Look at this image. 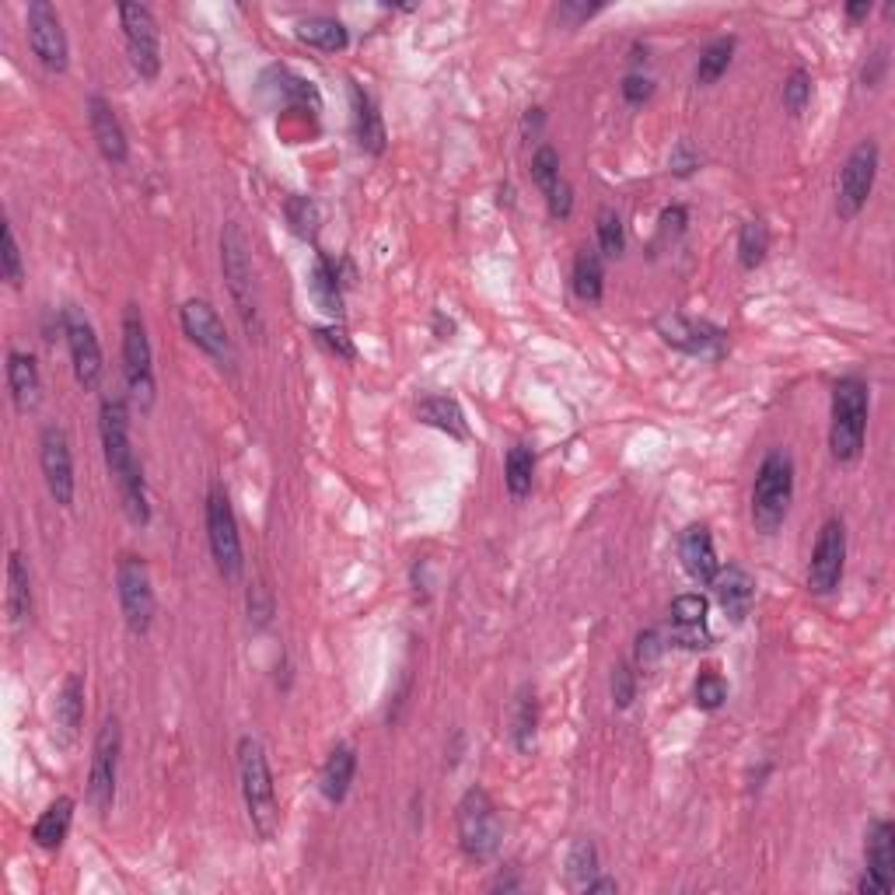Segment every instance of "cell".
<instances>
[{"instance_id": "52", "label": "cell", "mask_w": 895, "mask_h": 895, "mask_svg": "<svg viewBox=\"0 0 895 895\" xmlns=\"http://www.w3.org/2000/svg\"><path fill=\"white\" fill-rule=\"evenodd\" d=\"M599 11H602V4H570V0L557 8L560 21H567V25H578V21L591 18V14H599Z\"/></svg>"}, {"instance_id": "16", "label": "cell", "mask_w": 895, "mask_h": 895, "mask_svg": "<svg viewBox=\"0 0 895 895\" xmlns=\"http://www.w3.org/2000/svg\"><path fill=\"white\" fill-rule=\"evenodd\" d=\"M846 564V528L843 522H825L819 531V543L812 549V564H808V588L815 594H833L843 581Z\"/></svg>"}, {"instance_id": "35", "label": "cell", "mask_w": 895, "mask_h": 895, "mask_svg": "<svg viewBox=\"0 0 895 895\" xmlns=\"http://www.w3.org/2000/svg\"><path fill=\"white\" fill-rule=\"evenodd\" d=\"M84 720V682L81 675H67L56 693V724L63 738H74Z\"/></svg>"}, {"instance_id": "21", "label": "cell", "mask_w": 895, "mask_h": 895, "mask_svg": "<svg viewBox=\"0 0 895 895\" xmlns=\"http://www.w3.org/2000/svg\"><path fill=\"white\" fill-rule=\"evenodd\" d=\"M678 557H682V567H686V573L696 585H710L717 578V570H720L707 525H689L686 531H682Z\"/></svg>"}, {"instance_id": "9", "label": "cell", "mask_w": 895, "mask_h": 895, "mask_svg": "<svg viewBox=\"0 0 895 895\" xmlns=\"http://www.w3.org/2000/svg\"><path fill=\"white\" fill-rule=\"evenodd\" d=\"M119 752H123V728L119 717H105L95 735L92 770H88V804L98 819H109L116 804V777H119Z\"/></svg>"}, {"instance_id": "41", "label": "cell", "mask_w": 895, "mask_h": 895, "mask_svg": "<svg viewBox=\"0 0 895 895\" xmlns=\"http://www.w3.org/2000/svg\"><path fill=\"white\" fill-rule=\"evenodd\" d=\"M0 273H4V281L11 287H21L25 284V266H21V252H18V242H14V231L11 224L4 221V228H0Z\"/></svg>"}, {"instance_id": "11", "label": "cell", "mask_w": 895, "mask_h": 895, "mask_svg": "<svg viewBox=\"0 0 895 895\" xmlns=\"http://www.w3.org/2000/svg\"><path fill=\"white\" fill-rule=\"evenodd\" d=\"M182 329L221 371L234 375V368H239V354H234V344L221 323V315L214 312V305L203 302V297L186 302L182 305Z\"/></svg>"}, {"instance_id": "33", "label": "cell", "mask_w": 895, "mask_h": 895, "mask_svg": "<svg viewBox=\"0 0 895 895\" xmlns=\"http://www.w3.org/2000/svg\"><path fill=\"white\" fill-rule=\"evenodd\" d=\"M294 35L302 39V42H308V46H315V50H326V53H339V50L347 46V29H344V21L326 18V14H315V18L297 21Z\"/></svg>"}, {"instance_id": "50", "label": "cell", "mask_w": 895, "mask_h": 895, "mask_svg": "<svg viewBox=\"0 0 895 895\" xmlns=\"http://www.w3.org/2000/svg\"><path fill=\"white\" fill-rule=\"evenodd\" d=\"M651 92H654L651 77H644V74H626V77H623V98H626V102L641 105V102L651 98Z\"/></svg>"}, {"instance_id": "51", "label": "cell", "mask_w": 895, "mask_h": 895, "mask_svg": "<svg viewBox=\"0 0 895 895\" xmlns=\"http://www.w3.org/2000/svg\"><path fill=\"white\" fill-rule=\"evenodd\" d=\"M885 67H888V50H878L875 56H871V63H864V71H861V84H864V88H878Z\"/></svg>"}, {"instance_id": "7", "label": "cell", "mask_w": 895, "mask_h": 895, "mask_svg": "<svg viewBox=\"0 0 895 895\" xmlns=\"http://www.w3.org/2000/svg\"><path fill=\"white\" fill-rule=\"evenodd\" d=\"M207 539H210V552H214V567L221 578L239 581L245 570V552H242L239 522H234L231 501L221 483L210 486L207 494Z\"/></svg>"}, {"instance_id": "1", "label": "cell", "mask_w": 895, "mask_h": 895, "mask_svg": "<svg viewBox=\"0 0 895 895\" xmlns=\"http://www.w3.org/2000/svg\"><path fill=\"white\" fill-rule=\"evenodd\" d=\"M98 434H102V455L109 465V476L116 480L119 501L126 518L134 525L151 522V504H147V483H144V465L134 452L130 441V410L123 399H105L98 410Z\"/></svg>"}, {"instance_id": "39", "label": "cell", "mask_w": 895, "mask_h": 895, "mask_svg": "<svg viewBox=\"0 0 895 895\" xmlns=\"http://www.w3.org/2000/svg\"><path fill=\"white\" fill-rule=\"evenodd\" d=\"M724 699H728V682H724L714 668L699 672L696 686H693V703L699 710H717L724 707Z\"/></svg>"}, {"instance_id": "31", "label": "cell", "mask_w": 895, "mask_h": 895, "mask_svg": "<svg viewBox=\"0 0 895 895\" xmlns=\"http://www.w3.org/2000/svg\"><path fill=\"white\" fill-rule=\"evenodd\" d=\"M354 98V126H357V140L368 155H381L386 151V126H381V116L375 109L371 95H365L360 88H350Z\"/></svg>"}, {"instance_id": "38", "label": "cell", "mask_w": 895, "mask_h": 895, "mask_svg": "<svg viewBox=\"0 0 895 895\" xmlns=\"http://www.w3.org/2000/svg\"><path fill=\"white\" fill-rule=\"evenodd\" d=\"M599 875V850H594L591 840H578L570 846V854H567V878L573 888H581Z\"/></svg>"}, {"instance_id": "10", "label": "cell", "mask_w": 895, "mask_h": 895, "mask_svg": "<svg viewBox=\"0 0 895 895\" xmlns=\"http://www.w3.org/2000/svg\"><path fill=\"white\" fill-rule=\"evenodd\" d=\"M116 594H119V612L130 633H147L155 623V588H151V570L140 557L126 552L116 567Z\"/></svg>"}, {"instance_id": "8", "label": "cell", "mask_w": 895, "mask_h": 895, "mask_svg": "<svg viewBox=\"0 0 895 895\" xmlns=\"http://www.w3.org/2000/svg\"><path fill=\"white\" fill-rule=\"evenodd\" d=\"M123 371L126 386L140 410L155 407V357H151V339H147V326L137 305H126L123 312Z\"/></svg>"}, {"instance_id": "14", "label": "cell", "mask_w": 895, "mask_h": 895, "mask_svg": "<svg viewBox=\"0 0 895 895\" xmlns=\"http://www.w3.org/2000/svg\"><path fill=\"white\" fill-rule=\"evenodd\" d=\"M123 35H126V53H130L134 71L144 81H155L161 74V35L151 8L144 4H123L119 8Z\"/></svg>"}, {"instance_id": "24", "label": "cell", "mask_w": 895, "mask_h": 895, "mask_svg": "<svg viewBox=\"0 0 895 895\" xmlns=\"http://www.w3.org/2000/svg\"><path fill=\"white\" fill-rule=\"evenodd\" d=\"M354 773H357V752H354V745L347 741H339L336 749L326 756L323 762V777H318V787H323V798L329 804H339L347 798L350 791V783H354Z\"/></svg>"}, {"instance_id": "2", "label": "cell", "mask_w": 895, "mask_h": 895, "mask_svg": "<svg viewBox=\"0 0 895 895\" xmlns=\"http://www.w3.org/2000/svg\"><path fill=\"white\" fill-rule=\"evenodd\" d=\"M239 780H242V798L249 808V822L260 833V840H273L276 825H281V804H276V787L263 745L252 735L239 741Z\"/></svg>"}, {"instance_id": "18", "label": "cell", "mask_w": 895, "mask_h": 895, "mask_svg": "<svg viewBox=\"0 0 895 895\" xmlns=\"http://www.w3.org/2000/svg\"><path fill=\"white\" fill-rule=\"evenodd\" d=\"M657 333L668 347L682 350V354H693V357H724L728 350V336L724 329L710 326V323H696V318H682V315H672V318H662L657 323Z\"/></svg>"}, {"instance_id": "36", "label": "cell", "mask_w": 895, "mask_h": 895, "mask_svg": "<svg viewBox=\"0 0 895 895\" xmlns=\"http://www.w3.org/2000/svg\"><path fill=\"white\" fill-rule=\"evenodd\" d=\"M766 252H770V231H766V224L759 218L745 221L738 231V263L745 270H756L766 260Z\"/></svg>"}, {"instance_id": "29", "label": "cell", "mask_w": 895, "mask_h": 895, "mask_svg": "<svg viewBox=\"0 0 895 895\" xmlns=\"http://www.w3.org/2000/svg\"><path fill=\"white\" fill-rule=\"evenodd\" d=\"M536 728H539V703L536 689H518L515 703H510V741L518 752L536 749Z\"/></svg>"}, {"instance_id": "55", "label": "cell", "mask_w": 895, "mask_h": 895, "mask_svg": "<svg viewBox=\"0 0 895 895\" xmlns=\"http://www.w3.org/2000/svg\"><path fill=\"white\" fill-rule=\"evenodd\" d=\"M585 892L591 895V892H620V885H615L612 878H591L588 885H585Z\"/></svg>"}, {"instance_id": "32", "label": "cell", "mask_w": 895, "mask_h": 895, "mask_svg": "<svg viewBox=\"0 0 895 895\" xmlns=\"http://www.w3.org/2000/svg\"><path fill=\"white\" fill-rule=\"evenodd\" d=\"M606 266H602V252L581 249L578 260H573V294L581 297L585 305H599L602 291H606Z\"/></svg>"}, {"instance_id": "6", "label": "cell", "mask_w": 895, "mask_h": 895, "mask_svg": "<svg viewBox=\"0 0 895 895\" xmlns=\"http://www.w3.org/2000/svg\"><path fill=\"white\" fill-rule=\"evenodd\" d=\"M867 434V386L861 378H840L833 389V428L829 448L836 462H854L864 452Z\"/></svg>"}, {"instance_id": "25", "label": "cell", "mask_w": 895, "mask_h": 895, "mask_svg": "<svg viewBox=\"0 0 895 895\" xmlns=\"http://www.w3.org/2000/svg\"><path fill=\"white\" fill-rule=\"evenodd\" d=\"M864 857H867V875H875L888 888L895 885V825L878 819L867 829V843H864Z\"/></svg>"}, {"instance_id": "49", "label": "cell", "mask_w": 895, "mask_h": 895, "mask_svg": "<svg viewBox=\"0 0 895 895\" xmlns=\"http://www.w3.org/2000/svg\"><path fill=\"white\" fill-rule=\"evenodd\" d=\"M315 339H318V344H326V347H329L333 354H339V357H347V360L354 357V344H350V339H347V333L339 329V326H329V329H315Z\"/></svg>"}, {"instance_id": "17", "label": "cell", "mask_w": 895, "mask_h": 895, "mask_svg": "<svg viewBox=\"0 0 895 895\" xmlns=\"http://www.w3.org/2000/svg\"><path fill=\"white\" fill-rule=\"evenodd\" d=\"M63 336H67L77 386L95 389L102 381V347H98V336H95V326L88 323V315H81L77 308L63 312Z\"/></svg>"}, {"instance_id": "3", "label": "cell", "mask_w": 895, "mask_h": 895, "mask_svg": "<svg viewBox=\"0 0 895 895\" xmlns=\"http://www.w3.org/2000/svg\"><path fill=\"white\" fill-rule=\"evenodd\" d=\"M221 266H224L231 302L242 315V326L252 336H263V308H260V287H255V266H252L249 239L242 234L239 224H224V231H221Z\"/></svg>"}, {"instance_id": "40", "label": "cell", "mask_w": 895, "mask_h": 895, "mask_svg": "<svg viewBox=\"0 0 895 895\" xmlns=\"http://www.w3.org/2000/svg\"><path fill=\"white\" fill-rule=\"evenodd\" d=\"M626 239H623V221L615 214L612 207H602L599 210V249H602V260H615V255L623 252Z\"/></svg>"}, {"instance_id": "26", "label": "cell", "mask_w": 895, "mask_h": 895, "mask_svg": "<svg viewBox=\"0 0 895 895\" xmlns=\"http://www.w3.org/2000/svg\"><path fill=\"white\" fill-rule=\"evenodd\" d=\"M417 420L428 423L434 431H444L448 438L465 441L468 438V420L462 413V407L452 396H423L417 402Z\"/></svg>"}, {"instance_id": "12", "label": "cell", "mask_w": 895, "mask_h": 895, "mask_svg": "<svg viewBox=\"0 0 895 895\" xmlns=\"http://www.w3.org/2000/svg\"><path fill=\"white\" fill-rule=\"evenodd\" d=\"M878 176V144L875 140H861L854 151H850L843 172H840V189H836V214L843 221H854L871 200V189H875Z\"/></svg>"}, {"instance_id": "43", "label": "cell", "mask_w": 895, "mask_h": 895, "mask_svg": "<svg viewBox=\"0 0 895 895\" xmlns=\"http://www.w3.org/2000/svg\"><path fill=\"white\" fill-rule=\"evenodd\" d=\"M808 102H812V77H808V71L798 67L783 81V105L791 116H801L808 109Z\"/></svg>"}, {"instance_id": "34", "label": "cell", "mask_w": 895, "mask_h": 895, "mask_svg": "<svg viewBox=\"0 0 895 895\" xmlns=\"http://www.w3.org/2000/svg\"><path fill=\"white\" fill-rule=\"evenodd\" d=\"M531 480H536V455L528 444H515L504 459V483L507 494L515 501H525L531 494Z\"/></svg>"}, {"instance_id": "42", "label": "cell", "mask_w": 895, "mask_h": 895, "mask_svg": "<svg viewBox=\"0 0 895 895\" xmlns=\"http://www.w3.org/2000/svg\"><path fill=\"white\" fill-rule=\"evenodd\" d=\"M531 182H536L543 193H549V189L560 182V155L552 151L549 144H543L539 151L531 155Z\"/></svg>"}, {"instance_id": "28", "label": "cell", "mask_w": 895, "mask_h": 895, "mask_svg": "<svg viewBox=\"0 0 895 895\" xmlns=\"http://www.w3.org/2000/svg\"><path fill=\"white\" fill-rule=\"evenodd\" d=\"M71 822H74V798H56L46 812H42L32 825V840L42 846V850H56L63 840L71 833Z\"/></svg>"}, {"instance_id": "30", "label": "cell", "mask_w": 895, "mask_h": 895, "mask_svg": "<svg viewBox=\"0 0 895 895\" xmlns=\"http://www.w3.org/2000/svg\"><path fill=\"white\" fill-rule=\"evenodd\" d=\"M308 294L312 302L323 308L326 315L339 318L344 315V294H339V276H336V266L326 260V255H318L315 266L308 270Z\"/></svg>"}, {"instance_id": "22", "label": "cell", "mask_w": 895, "mask_h": 895, "mask_svg": "<svg viewBox=\"0 0 895 895\" xmlns=\"http://www.w3.org/2000/svg\"><path fill=\"white\" fill-rule=\"evenodd\" d=\"M88 123H92V137L98 144V151L105 161L113 165H123L126 161V134H123V123L116 116V109L102 95H92L88 98Z\"/></svg>"}, {"instance_id": "5", "label": "cell", "mask_w": 895, "mask_h": 895, "mask_svg": "<svg viewBox=\"0 0 895 895\" xmlns=\"http://www.w3.org/2000/svg\"><path fill=\"white\" fill-rule=\"evenodd\" d=\"M455 825H459V846L465 850V857L494 861L501 854L504 825H501L494 798H489L483 787H468V791L462 794Z\"/></svg>"}, {"instance_id": "48", "label": "cell", "mask_w": 895, "mask_h": 895, "mask_svg": "<svg viewBox=\"0 0 895 895\" xmlns=\"http://www.w3.org/2000/svg\"><path fill=\"white\" fill-rule=\"evenodd\" d=\"M665 644H662V636H657V630H644L641 636H636V662H641V668H651L657 657H662Z\"/></svg>"}, {"instance_id": "46", "label": "cell", "mask_w": 895, "mask_h": 895, "mask_svg": "<svg viewBox=\"0 0 895 895\" xmlns=\"http://www.w3.org/2000/svg\"><path fill=\"white\" fill-rule=\"evenodd\" d=\"M668 168H672V176H678V179L693 176L696 168H699V151H696V147H693L689 140H678V144H675V151H672V158H668Z\"/></svg>"}, {"instance_id": "27", "label": "cell", "mask_w": 895, "mask_h": 895, "mask_svg": "<svg viewBox=\"0 0 895 895\" xmlns=\"http://www.w3.org/2000/svg\"><path fill=\"white\" fill-rule=\"evenodd\" d=\"M8 615L14 630H21L32 620V578L21 552H11L8 557Z\"/></svg>"}, {"instance_id": "54", "label": "cell", "mask_w": 895, "mask_h": 895, "mask_svg": "<svg viewBox=\"0 0 895 895\" xmlns=\"http://www.w3.org/2000/svg\"><path fill=\"white\" fill-rule=\"evenodd\" d=\"M543 123H546V113H543V109H528V113H525V123H522V130H525V134H528V130H531V134H539V130H543Z\"/></svg>"}, {"instance_id": "37", "label": "cell", "mask_w": 895, "mask_h": 895, "mask_svg": "<svg viewBox=\"0 0 895 895\" xmlns=\"http://www.w3.org/2000/svg\"><path fill=\"white\" fill-rule=\"evenodd\" d=\"M731 53H735V39H714L707 50L699 53L696 63V84H714L720 81V74L731 67Z\"/></svg>"}, {"instance_id": "13", "label": "cell", "mask_w": 895, "mask_h": 895, "mask_svg": "<svg viewBox=\"0 0 895 895\" xmlns=\"http://www.w3.org/2000/svg\"><path fill=\"white\" fill-rule=\"evenodd\" d=\"M25 35H29V50L32 56L46 67L50 74L67 71V32H63L60 11L50 0H32L25 11Z\"/></svg>"}, {"instance_id": "20", "label": "cell", "mask_w": 895, "mask_h": 895, "mask_svg": "<svg viewBox=\"0 0 895 895\" xmlns=\"http://www.w3.org/2000/svg\"><path fill=\"white\" fill-rule=\"evenodd\" d=\"M710 588H714L717 602H720L724 615H728L731 623H741L745 615L752 612V602H756V581H752V573H749V570H741L738 564L720 567V570H717V578L710 581Z\"/></svg>"}, {"instance_id": "23", "label": "cell", "mask_w": 895, "mask_h": 895, "mask_svg": "<svg viewBox=\"0 0 895 895\" xmlns=\"http://www.w3.org/2000/svg\"><path fill=\"white\" fill-rule=\"evenodd\" d=\"M8 392L18 413H29L39 407L42 378H39V365L32 354H21V350L8 354Z\"/></svg>"}, {"instance_id": "44", "label": "cell", "mask_w": 895, "mask_h": 895, "mask_svg": "<svg viewBox=\"0 0 895 895\" xmlns=\"http://www.w3.org/2000/svg\"><path fill=\"white\" fill-rule=\"evenodd\" d=\"M287 221L294 228V234H302V239H308V234H315V224H318V210L308 197H294L287 200Z\"/></svg>"}, {"instance_id": "4", "label": "cell", "mask_w": 895, "mask_h": 895, "mask_svg": "<svg viewBox=\"0 0 895 895\" xmlns=\"http://www.w3.org/2000/svg\"><path fill=\"white\" fill-rule=\"evenodd\" d=\"M794 501V462L787 452H770L762 459L752 486V525L762 536H777Z\"/></svg>"}, {"instance_id": "19", "label": "cell", "mask_w": 895, "mask_h": 895, "mask_svg": "<svg viewBox=\"0 0 895 895\" xmlns=\"http://www.w3.org/2000/svg\"><path fill=\"white\" fill-rule=\"evenodd\" d=\"M707 599L703 594H678L672 602V641L678 647L703 651L714 644V636L707 630Z\"/></svg>"}, {"instance_id": "15", "label": "cell", "mask_w": 895, "mask_h": 895, "mask_svg": "<svg viewBox=\"0 0 895 895\" xmlns=\"http://www.w3.org/2000/svg\"><path fill=\"white\" fill-rule=\"evenodd\" d=\"M39 465H42V480H46L50 497L60 507L74 504V452H71V438L63 428H42L39 434Z\"/></svg>"}, {"instance_id": "45", "label": "cell", "mask_w": 895, "mask_h": 895, "mask_svg": "<svg viewBox=\"0 0 895 895\" xmlns=\"http://www.w3.org/2000/svg\"><path fill=\"white\" fill-rule=\"evenodd\" d=\"M633 696H636V675H633V668L626 662H620L612 668V703L620 710H626L633 703Z\"/></svg>"}, {"instance_id": "53", "label": "cell", "mask_w": 895, "mask_h": 895, "mask_svg": "<svg viewBox=\"0 0 895 895\" xmlns=\"http://www.w3.org/2000/svg\"><path fill=\"white\" fill-rule=\"evenodd\" d=\"M686 228V207H672L662 214V234H682Z\"/></svg>"}, {"instance_id": "47", "label": "cell", "mask_w": 895, "mask_h": 895, "mask_svg": "<svg viewBox=\"0 0 895 895\" xmlns=\"http://www.w3.org/2000/svg\"><path fill=\"white\" fill-rule=\"evenodd\" d=\"M546 200H549V214H552V221H567L570 218V210H573V189H570V182H557L546 193Z\"/></svg>"}, {"instance_id": "56", "label": "cell", "mask_w": 895, "mask_h": 895, "mask_svg": "<svg viewBox=\"0 0 895 895\" xmlns=\"http://www.w3.org/2000/svg\"><path fill=\"white\" fill-rule=\"evenodd\" d=\"M867 14H871V4H850V8H846V18H850V21H864Z\"/></svg>"}]
</instances>
